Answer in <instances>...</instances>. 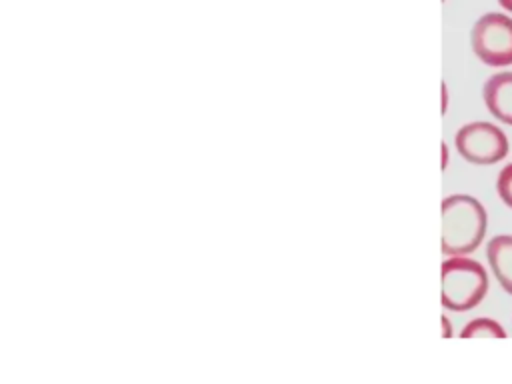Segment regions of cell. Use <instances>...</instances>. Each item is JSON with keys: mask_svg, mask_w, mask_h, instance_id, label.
I'll return each mask as SVG.
<instances>
[{"mask_svg": "<svg viewBox=\"0 0 512 384\" xmlns=\"http://www.w3.org/2000/svg\"><path fill=\"white\" fill-rule=\"evenodd\" d=\"M488 112L502 124L512 126V72H496L482 86Z\"/></svg>", "mask_w": 512, "mask_h": 384, "instance_id": "obj_5", "label": "cell"}, {"mask_svg": "<svg viewBox=\"0 0 512 384\" xmlns=\"http://www.w3.org/2000/svg\"><path fill=\"white\" fill-rule=\"evenodd\" d=\"M460 338H506V330L494 318H474L460 330Z\"/></svg>", "mask_w": 512, "mask_h": 384, "instance_id": "obj_7", "label": "cell"}, {"mask_svg": "<svg viewBox=\"0 0 512 384\" xmlns=\"http://www.w3.org/2000/svg\"><path fill=\"white\" fill-rule=\"evenodd\" d=\"M442 90H444V104H442V110H446V84H442Z\"/></svg>", "mask_w": 512, "mask_h": 384, "instance_id": "obj_12", "label": "cell"}, {"mask_svg": "<svg viewBox=\"0 0 512 384\" xmlns=\"http://www.w3.org/2000/svg\"><path fill=\"white\" fill-rule=\"evenodd\" d=\"M498 4L502 6L504 12H510V14H512V0H498Z\"/></svg>", "mask_w": 512, "mask_h": 384, "instance_id": "obj_10", "label": "cell"}, {"mask_svg": "<svg viewBox=\"0 0 512 384\" xmlns=\"http://www.w3.org/2000/svg\"><path fill=\"white\" fill-rule=\"evenodd\" d=\"M488 214L484 206L468 194H452L442 200V254H472L484 240Z\"/></svg>", "mask_w": 512, "mask_h": 384, "instance_id": "obj_1", "label": "cell"}, {"mask_svg": "<svg viewBox=\"0 0 512 384\" xmlns=\"http://www.w3.org/2000/svg\"><path fill=\"white\" fill-rule=\"evenodd\" d=\"M440 320H442V326H444V338H450V336H452V328H450L448 318H446V316H442Z\"/></svg>", "mask_w": 512, "mask_h": 384, "instance_id": "obj_9", "label": "cell"}, {"mask_svg": "<svg viewBox=\"0 0 512 384\" xmlns=\"http://www.w3.org/2000/svg\"><path fill=\"white\" fill-rule=\"evenodd\" d=\"M454 146L458 154L478 166H490L504 160L510 152L508 136L502 128L490 122H468L454 134Z\"/></svg>", "mask_w": 512, "mask_h": 384, "instance_id": "obj_4", "label": "cell"}, {"mask_svg": "<svg viewBox=\"0 0 512 384\" xmlns=\"http://www.w3.org/2000/svg\"><path fill=\"white\" fill-rule=\"evenodd\" d=\"M440 282V302L452 312L476 308L488 292V272L468 254L448 256L440 268Z\"/></svg>", "mask_w": 512, "mask_h": 384, "instance_id": "obj_2", "label": "cell"}, {"mask_svg": "<svg viewBox=\"0 0 512 384\" xmlns=\"http://www.w3.org/2000/svg\"><path fill=\"white\" fill-rule=\"evenodd\" d=\"M442 156H444V160H442V168H446V162H448V154H446V144L442 142Z\"/></svg>", "mask_w": 512, "mask_h": 384, "instance_id": "obj_11", "label": "cell"}, {"mask_svg": "<svg viewBox=\"0 0 512 384\" xmlns=\"http://www.w3.org/2000/svg\"><path fill=\"white\" fill-rule=\"evenodd\" d=\"M496 192H498V198H500L508 208H512V162L506 164V166L498 172Z\"/></svg>", "mask_w": 512, "mask_h": 384, "instance_id": "obj_8", "label": "cell"}, {"mask_svg": "<svg viewBox=\"0 0 512 384\" xmlns=\"http://www.w3.org/2000/svg\"><path fill=\"white\" fill-rule=\"evenodd\" d=\"M470 46L486 66L512 64V18L504 12L482 14L470 30Z\"/></svg>", "mask_w": 512, "mask_h": 384, "instance_id": "obj_3", "label": "cell"}, {"mask_svg": "<svg viewBox=\"0 0 512 384\" xmlns=\"http://www.w3.org/2000/svg\"><path fill=\"white\" fill-rule=\"evenodd\" d=\"M488 266L504 292L512 294V234H496L486 246Z\"/></svg>", "mask_w": 512, "mask_h": 384, "instance_id": "obj_6", "label": "cell"}]
</instances>
